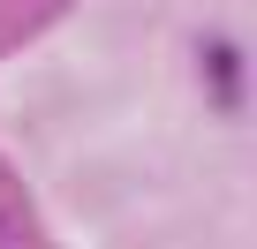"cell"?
I'll use <instances>...</instances> for the list:
<instances>
[{
  "mask_svg": "<svg viewBox=\"0 0 257 249\" xmlns=\"http://www.w3.org/2000/svg\"><path fill=\"white\" fill-rule=\"evenodd\" d=\"M204 68H212V91H219V106H234V98H242V76H234V53H227V46H204Z\"/></svg>",
  "mask_w": 257,
  "mask_h": 249,
  "instance_id": "6da1fadb",
  "label": "cell"
}]
</instances>
